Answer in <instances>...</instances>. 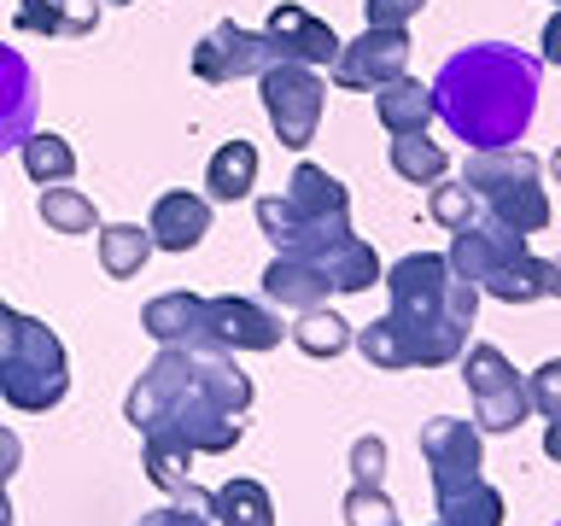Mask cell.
Here are the masks:
<instances>
[{
	"instance_id": "9a60e30c",
	"label": "cell",
	"mask_w": 561,
	"mask_h": 526,
	"mask_svg": "<svg viewBox=\"0 0 561 526\" xmlns=\"http://www.w3.org/2000/svg\"><path fill=\"white\" fill-rule=\"evenodd\" d=\"M147 235H152V252H193V245L210 235V199L205 193H187V187L158 193Z\"/></svg>"
},
{
	"instance_id": "7c38bea8",
	"label": "cell",
	"mask_w": 561,
	"mask_h": 526,
	"mask_svg": "<svg viewBox=\"0 0 561 526\" xmlns=\"http://www.w3.org/2000/svg\"><path fill=\"white\" fill-rule=\"evenodd\" d=\"M421 462H427L433 491H450V485L480 480V468H485L480 427H473V421H462V415H433L427 427H421Z\"/></svg>"
},
{
	"instance_id": "ba28073f",
	"label": "cell",
	"mask_w": 561,
	"mask_h": 526,
	"mask_svg": "<svg viewBox=\"0 0 561 526\" xmlns=\"http://www.w3.org/2000/svg\"><path fill=\"white\" fill-rule=\"evenodd\" d=\"M462 380L473 398V427L480 433H515L533 403H526V375H515V363L503 357L497 345H468L462 357Z\"/></svg>"
},
{
	"instance_id": "7402d4cb",
	"label": "cell",
	"mask_w": 561,
	"mask_h": 526,
	"mask_svg": "<svg viewBox=\"0 0 561 526\" xmlns=\"http://www.w3.org/2000/svg\"><path fill=\"white\" fill-rule=\"evenodd\" d=\"M433 526H503V491L485 480H468V485H450V491H433Z\"/></svg>"
},
{
	"instance_id": "52a82bcc",
	"label": "cell",
	"mask_w": 561,
	"mask_h": 526,
	"mask_svg": "<svg viewBox=\"0 0 561 526\" xmlns=\"http://www.w3.org/2000/svg\"><path fill=\"white\" fill-rule=\"evenodd\" d=\"M351 345L368 357V368H445L468 351V328L450 322H398V316H380L368 328H351Z\"/></svg>"
},
{
	"instance_id": "44dd1931",
	"label": "cell",
	"mask_w": 561,
	"mask_h": 526,
	"mask_svg": "<svg viewBox=\"0 0 561 526\" xmlns=\"http://www.w3.org/2000/svg\"><path fill=\"white\" fill-rule=\"evenodd\" d=\"M252 187H257V147H252V140H240V135L222 140V147L210 152V164H205V199L234 205Z\"/></svg>"
},
{
	"instance_id": "30bf717a",
	"label": "cell",
	"mask_w": 561,
	"mask_h": 526,
	"mask_svg": "<svg viewBox=\"0 0 561 526\" xmlns=\"http://www.w3.org/2000/svg\"><path fill=\"white\" fill-rule=\"evenodd\" d=\"M270 65H280L275 47H270V35L245 30V24H234V18L210 24L199 35V47H193V77L210 82V88H228V82H240V77H263Z\"/></svg>"
},
{
	"instance_id": "f1b7e54d",
	"label": "cell",
	"mask_w": 561,
	"mask_h": 526,
	"mask_svg": "<svg viewBox=\"0 0 561 526\" xmlns=\"http://www.w3.org/2000/svg\"><path fill=\"white\" fill-rule=\"evenodd\" d=\"M35 210H42L47 235H94V199L65 182L42 187V199H35Z\"/></svg>"
},
{
	"instance_id": "e0dca14e",
	"label": "cell",
	"mask_w": 561,
	"mask_h": 526,
	"mask_svg": "<svg viewBox=\"0 0 561 526\" xmlns=\"http://www.w3.org/2000/svg\"><path fill=\"white\" fill-rule=\"evenodd\" d=\"M35 135V70L18 47H0V152H18Z\"/></svg>"
},
{
	"instance_id": "3957f363",
	"label": "cell",
	"mask_w": 561,
	"mask_h": 526,
	"mask_svg": "<svg viewBox=\"0 0 561 526\" xmlns=\"http://www.w3.org/2000/svg\"><path fill=\"white\" fill-rule=\"evenodd\" d=\"M65 392H70L65 340L0 298V398L24 415H47L53 403H65Z\"/></svg>"
},
{
	"instance_id": "ab89813d",
	"label": "cell",
	"mask_w": 561,
	"mask_h": 526,
	"mask_svg": "<svg viewBox=\"0 0 561 526\" xmlns=\"http://www.w3.org/2000/svg\"><path fill=\"white\" fill-rule=\"evenodd\" d=\"M543 298H561V258H543Z\"/></svg>"
},
{
	"instance_id": "836d02e7",
	"label": "cell",
	"mask_w": 561,
	"mask_h": 526,
	"mask_svg": "<svg viewBox=\"0 0 561 526\" xmlns=\"http://www.w3.org/2000/svg\"><path fill=\"white\" fill-rule=\"evenodd\" d=\"M526 403H533L543 421H561V357L538 363L533 375H526Z\"/></svg>"
},
{
	"instance_id": "ac0fdd59",
	"label": "cell",
	"mask_w": 561,
	"mask_h": 526,
	"mask_svg": "<svg viewBox=\"0 0 561 526\" xmlns=\"http://www.w3.org/2000/svg\"><path fill=\"white\" fill-rule=\"evenodd\" d=\"M333 281L322 270V258H298V252H275V263L263 270V298L275 310H316L328 305Z\"/></svg>"
},
{
	"instance_id": "d4e9b609",
	"label": "cell",
	"mask_w": 561,
	"mask_h": 526,
	"mask_svg": "<svg viewBox=\"0 0 561 526\" xmlns=\"http://www.w3.org/2000/svg\"><path fill=\"white\" fill-rule=\"evenodd\" d=\"M210 521L217 526H275V498L257 480H228L210 491Z\"/></svg>"
},
{
	"instance_id": "83f0119b",
	"label": "cell",
	"mask_w": 561,
	"mask_h": 526,
	"mask_svg": "<svg viewBox=\"0 0 561 526\" xmlns=\"http://www.w3.org/2000/svg\"><path fill=\"white\" fill-rule=\"evenodd\" d=\"M293 333V345L305 351V357H340V351L351 345V322L340 310H298V322L287 328Z\"/></svg>"
},
{
	"instance_id": "b9f144b4",
	"label": "cell",
	"mask_w": 561,
	"mask_h": 526,
	"mask_svg": "<svg viewBox=\"0 0 561 526\" xmlns=\"http://www.w3.org/2000/svg\"><path fill=\"white\" fill-rule=\"evenodd\" d=\"M0 526H12V503H7V491H0Z\"/></svg>"
},
{
	"instance_id": "4dcf8cb0",
	"label": "cell",
	"mask_w": 561,
	"mask_h": 526,
	"mask_svg": "<svg viewBox=\"0 0 561 526\" xmlns=\"http://www.w3.org/2000/svg\"><path fill=\"white\" fill-rule=\"evenodd\" d=\"M427 217L456 235V228H468L473 217H480V199H473L462 182H433V193H427Z\"/></svg>"
},
{
	"instance_id": "603a6c76",
	"label": "cell",
	"mask_w": 561,
	"mask_h": 526,
	"mask_svg": "<svg viewBox=\"0 0 561 526\" xmlns=\"http://www.w3.org/2000/svg\"><path fill=\"white\" fill-rule=\"evenodd\" d=\"M100 24L94 0H18V30L24 35H88Z\"/></svg>"
},
{
	"instance_id": "5b68a950",
	"label": "cell",
	"mask_w": 561,
	"mask_h": 526,
	"mask_svg": "<svg viewBox=\"0 0 561 526\" xmlns=\"http://www.w3.org/2000/svg\"><path fill=\"white\" fill-rule=\"evenodd\" d=\"M538 182H543V164L526 147L473 152L468 170H462V187L480 199V210L491 222L515 228V235H543V228H550V193Z\"/></svg>"
},
{
	"instance_id": "7bdbcfd3",
	"label": "cell",
	"mask_w": 561,
	"mask_h": 526,
	"mask_svg": "<svg viewBox=\"0 0 561 526\" xmlns=\"http://www.w3.org/2000/svg\"><path fill=\"white\" fill-rule=\"evenodd\" d=\"M550 170H556V182H561V147H556V158H550Z\"/></svg>"
},
{
	"instance_id": "ffe728a7",
	"label": "cell",
	"mask_w": 561,
	"mask_h": 526,
	"mask_svg": "<svg viewBox=\"0 0 561 526\" xmlns=\"http://www.w3.org/2000/svg\"><path fill=\"white\" fill-rule=\"evenodd\" d=\"M375 117L386 135H427L433 123V88L415 82L410 70L403 77H392L386 88H375Z\"/></svg>"
},
{
	"instance_id": "f35d334b",
	"label": "cell",
	"mask_w": 561,
	"mask_h": 526,
	"mask_svg": "<svg viewBox=\"0 0 561 526\" xmlns=\"http://www.w3.org/2000/svg\"><path fill=\"white\" fill-rule=\"evenodd\" d=\"M543 59L550 65H561V7H556V18L543 24Z\"/></svg>"
},
{
	"instance_id": "4316f807",
	"label": "cell",
	"mask_w": 561,
	"mask_h": 526,
	"mask_svg": "<svg viewBox=\"0 0 561 526\" xmlns=\"http://www.w3.org/2000/svg\"><path fill=\"white\" fill-rule=\"evenodd\" d=\"M18 158H24L35 187H53V182H70V175H77V152H70V140L53 135V129H35L24 147H18Z\"/></svg>"
},
{
	"instance_id": "8fae6325",
	"label": "cell",
	"mask_w": 561,
	"mask_h": 526,
	"mask_svg": "<svg viewBox=\"0 0 561 526\" xmlns=\"http://www.w3.org/2000/svg\"><path fill=\"white\" fill-rule=\"evenodd\" d=\"M280 310L275 305H257V298H205V345L210 351H228V357H240V351H275L280 345Z\"/></svg>"
},
{
	"instance_id": "4fadbf2b",
	"label": "cell",
	"mask_w": 561,
	"mask_h": 526,
	"mask_svg": "<svg viewBox=\"0 0 561 526\" xmlns=\"http://www.w3.org/2000/svg\"><path fill=\"white\" fill-rule=\"evenodd\" d=\"M403 70H410V30H363L357 42L340 47L333 82L351 88V94H375Z\"/></svg>"
},
{
	"instance_id": "1f68e13d",
	"label": "cell",
	"mask_w": 561,
	"mask_h": 526,
	"mask_svg": "<svg viewBox=\"0 0 561 526\" xmlns=\"http://www.w3.org/2000/svg\"><path fill=\"white\" fill-rule=\"evenodd\" d=\"M140 445H147V480L158 485V491H187L193 480H187V462L193 456L187 450H175V445H164V438H140Z\"/></svg>"
},
{
	"instance_id": "f6af8a7d",
	"label": "cell",
	"mask_w": 561,
	"mask_h": 526,
	"mask_svg": "<svg viewBox=\"0 0 561 526\" xmlns=\"http://www.w3.org/2000/svg\"><path fill=\"white\" fill-rule=\"evenodd\" d=\"M556 7H561V0H556Z\"/></svg>"
},
{
	"instance_id": "2e32d148",
	"label": "cell",
	"mask_w": 561,
	"mask_h": 526,
	"mask_svg": "<svg viewBox=\"0 0 561 526\" xmlns=\"http://www.w3.org/2000/svg\"><path fill=\"white\" fill-rule=\"evenodd\" d=\"M280 199L293 205V217L298 222H316V228H351V193H345V182L340 175H328L322 164H298L293 175H287V193Z\"/></svg>"
},
{
	"instance_id": "cb8c5ba5",
	"label": "cell",
	"mask_w": 561,
	"mask_h": 526,
	"mask_svg": "<svg viewBox=\"0 0 561 526\" xmlns=\"http://www.w3.org/2000/svg\"><path fill=\"white\" fill-rule=\"evenodd\" d=\"M322 270H328V281H333V293H368V287L386 275L380 258H375V245H368L363 235H345L340 245H328V252H322Z\"/></svg>"
},
{
	"instance_id": "f546056e",
	"label": "cell",
	"mask_w": 561,
	"mask_h": 526,
	"mask_svg": "<svg viewBox=\"0 0 561 526\" xmlns=\"http://www.w3.org/2000/svg\"><path fill=\"white\" fill-rule=\"evenodd\" d=\"M392 170L403 175V182H415V187H433V182H445L450 158L427 135H392Z\"/></svg>"
},
{
	"instance_id": "277c9868",
	"label": "cell",
	"mask_w": 561,
	"mask_h": 526,
	"mask_svg": "<svg viewBox=\"0 0 561 526\" xmlns=\"http://www.w3.org/2000/svg\"><path fill=\"white\" fill-rule=\"evenodd\" d=\"M445 263L462 281H473L480 293L503 298V305H533V298H543V258H533L526 235L491 222L485 210L468 228H456V235H450Z\"/></svg>"
},
{
	"instance_id": "6da1fadb",
	"label": "cell",
	"mask_w": 561,
	"mask_h": 526,
	"mask_svg": "<svg viewBox=\"0 0 561 526\" xmlns=\"http://www.w3.org/2000/svg\"><path fill=\"white\" fill-rule=\"evenodd\" d=\"M245 410H252V375L240 357L210 345H158V357L123 398V421L140 438H164L187 456H228L245 433Z\"/></svg>"
},
{
	"instance_id": "60d3db41",
	"label": "cell",
	"mask_w": 561,
	"mask_h": 526,
	"mask_svg": "<svg viewBox=\"0 0 561 526\" xmlns=\"http://www.w3.org/2000/svg\"><path fill=\"white\" fill-rule=\"evenodd\" d=\"M543 456H550V462H561V421H550V427H543Z\"/></svg>"
},
{
	"instance_id": "7a4b0ae2",
	"label": "cell",
	"mask_w": 561,
	"mask_h": 526,
	"mask_svg": "<svg viewBox=\"0 0 561 526\" xmlns=\"http://www.w3.org/2000/svg\"><path fill=\"white\" fill-rule=\"evenodd\" d=\"M427 88H433V117H445V129L468 140L473 152L515 147L538 117V59L508 42L450 53Z\"/></svg>"
},
{
	"instance_id": "8992f818",
	"label": "cell",
	"mask_w": 561,
	"mask_h": 526,
	"mask_svg": "<svg viewBox=\"0 0 561 526\" xmlns=\"http://www.w3.org/2000/svg\"><path fill=\"white\" fill-rule=\"evenodd\" d=\"M386 281V316H398V322H450V328H473V316H480V287L462 281L450 270L438 252H410L398 258L392 270L380 275Z\"/></svg>"
},
{
	"instance_id": "484cf974",
	"label": "cell",
	"mask_w": 561,
	"mask_h": 526,
	"mask_svg": "<svg viewBox=\"0 0 561 526\" xmlns=\"http://www.w3.org/2000/svg\"><path fill=\"white\" fill-rule=\"evenodd\" d=\"M147 258H152V235L140 222H105L100 228V270L112 281L140 275V270H147Z\"/></svg>"
},
{
	"instance_id": "74e56055",
	"label": "cell",
	"mask_w": 561,
	"mask_h": 526,
	"mask_svg": "<svg viewBox=\"0 0 561 526\" xmlns=\"http://www.w3.org/2000/svg\"><path fill=\"white\" fill-rule=\"evenodd\" d=\"M18 462H24V438L12 427H0V491H7V480L18 473Z\"/></svg>"
},
{
	"instance_id": "d6986e66",
	"label": "cell",
	"mask_w": 561,
	"mask_h": 526,
	"mask_svg": "<svg viewBox=\"0 0 561 526\" xmlns=\"http://www.w3.org/2000/svg\"><path fill=\"white\" fill-rule=\"evenodd\" d=\"M140 328L158 345H205V298L199 293H158L140 310Z\"/></svg>"
},
{
	"instance_id": "5bb4252c",
	"label": "cell",
	"mask_w": 561,
	"mask_h": 526,
	"mask_svg": "<svg viewBox=\"0 0 561 526\" xmlns=\"http://www.w3.org/2000/svg\"><path fill=\"white\" fill-rule=\"evenodd\" d=\"M263 35H270L275 59L287 65H310V70H333V59H340V35H333L328 18H316L310 7H293V0H280V7L270 12V24H263Z\"/></svg>"
},
{
	"instance_id": "d6a6232c",
	"label": "cell",
	"mask_w": 561,
	"mask_h": 526,
	"mask_svg": "<svg viewBox=\"0 0 561 526\" xmlns=\"http://www.w3.org/2000/svg\"><path fill=\"white\" fill-rule=\"evenodd\" d=\"M340 515H345V526H403L392 498H386L380 485H351L345 503H340Z\"/></svg>"
},
{
	"instance_id": "bcb514c9",
	"label": "cell",
	"mask_w": 561,
	"mask_h": 526,
	"mask_svg": "<svg viewBox=\"0 0 561 526\" xmlns=\"http://www.w3.org/2000/svg\"><path fill=\"white\" fill-rule=\"evenodd\" d=\"M556 526H561V521H556Z\"/></svg>"
},
{
	"instance_id": "d590c367",
	"label": "cell",
	"mask_w": 561,
	"mask_h": 526,
	"mask_svg": "<svg viewBox=\"0 0 561 526\" xmlns=\"http://www.w3.org/2000/svg\"><path fill=\"white\" fill-rule=\"evenodd\" d=\"M380 473H386V438H357L351 445V485H380Z\"/></svg>"
},
{
	"instance_id": "8d00e7d4",
	"label": "cell",
	"mask_w": 561,
	"mask_h": 526,
	"mask_svg": "<svg viewBox=\"0 0 561 526\" xmlns=\"http://www.w3.org/2000/svg\"><path fill=\"white\" fill-rule=\"evenodd\" d=\"M140 526H217L210 515H193V508L170 503V508H152V515H140Z\"/></svg>"
},
{
	"instance_id": "ee69618b",
	"label": "cell",
	"mask_w": 561,
	"mask_h": 526,
	"mask_svg": "<svg viewBox=\"0 0 561 526\" xmlns=\"http://www.w3.org/2000/svg\"><path fill=\"white\" fill-rule=\"evenodd\" d=\"M112 7H123V0H112Z\"/></svg>"
},
{
	"instance_id": "e575fe53",
	"label": "cell",
	"mask_w": 561,
	"mask_h": 526,
	"mask_svg": "<svg viewBox=\"0 0 561 526\" xmlns=\"http://www.w3.org/2000/svg\"><path fill=\"white\" fill-rule=\"evenodd\" d=\"M427 12V0H363L368 30H410V18Z\"/></svg>"
},
{
	"instance_id": "9c48e42d",
	"label": "cell",
	"mask_w": 561,
	"mask_h": 526,
	"mask_svg": "<svg viewBox=\"0 0 561 526\" xmlns=\"http://www.w3.org/2000/svg\"><path fill=\"white\" fill-rule=\"evenodd\" d=\"M257 94H263V112H270V129L280 135V147L305 152L316 129H322V100H328V82L316 77L310 65H270L257 77Z\"/></svg>"
}]
</instances>
